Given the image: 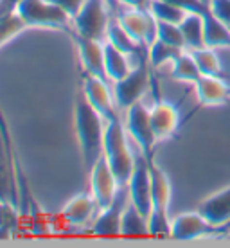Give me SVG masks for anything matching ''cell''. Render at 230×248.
Returning <instances> with one entry per match:
<instances>
[{
  "label": "cell",
  "mask_w": 230,
  "mask_h": 248,
  "mask_svg": "<svg viewBox=\"0 0 230 248\" xmlns=\"http://www.w3.org/2000/svg\"><path fill=\"white\" fill-rule=\"evenodd\" d=\"M74 126L76 137L79 142L81 158L85 171H90L92 166L103 156V144H105V126L106 121L101 113L90 105L83 88H77L74 99Z\"/></svg>",
  "instance_id": "obj_1"
},
{
  "label": "cell",
  "mask_w": 230,
  "mask_h": 248,
  "mask_svg": "<svg viewBox=\"0 0 230 248\" xmlns=\"http://www.w3.org/2000/svg\"><path fill=\"white\" fill-rule=\"evenodd\" d=\"M103 155L110 164L119 186H128L133 168H135V149L131 148L124 119L106 121Z\"/></svg>",
  "instance_id": "obj_2"
},
{
  "label": "cell",
  "mask_w": 230,
  "mask_h": 248,
  "mask_svg": "<svg viewBox=\"0 0 230 248\" xmlns=\"http://www.w3.org/2000/svg\"><path fill=\"white\" fill-rule=\"evenodd\" d=\"M27 29H56L67 34L74 31V24L61 7L50 0H20L16 6Z\"/></svg>",
  "instance_id": "obj_3"
},
{
  "label": "cell",
  "mask_w": 230,
  "mask_h": 248,
  "mask_svg": "<svg viewBox=\"0 0 230 248\" xmlns=\"http://www.w3.org/2000/svg\"><path fill=\"white\" fill-rule=\"evenodd\" d=\"M151 67L148 62V54H144L133 63V68L123 78V79L112 83L115 103L121 112H126L130 106L142 101L144 93L151 87Z\"/></svg>",
  "instance_id": "obj_4"
},
{
  "label": "cell",
  "mask_w": 230,
  "mask_h": 248,
  "mask_svg": "<svg viewBox=\"0 0 230 248\" xmlns=\"http://www.w3.org/2000/svg\"><path fill=\"white\" fill-rule=\"evenodd\" d=\"M112 18V11L106 0H85L83 7L72 20L74 32L79 36L106 42V32Z\"/></svg>",
  "instance_id": "obj_5"
},
{
  "label": "cell",
  "mask_w": 230,
  "mask_h": 248,
  "mask_svg": "<svg viewBox=\"0 0 230 248\" xmlns=\"http://www.w3.org/2000/svg\"><path fill=\"white\" fill-rule=\"evenodd\" d=\"M124 126L131 142L142 151L148 160H151L155 146L158 142H156L155 131L151 126L150 106L144 105V101H138L133 106H130L124 112Z\"/></svg>",
  "instance_id": "obj_6"
},
{
  "label": "cell",
  "mask_w": 230,
  "mask_h": 248,
  "mask_svg": "<svg viewBox=\"0 0 230 248\" xmlns=\"http://www.w3.org/2000/svg\"><path fill=\"white\" fill-rule=\"evenodd\" d=\"M137 148V146H135ZM128 191H130V202L142 216L150 217L153 209V200H151V174H150V160L146 158L142 151L137 148L135 151V168L131 173V178L128 182Z\"/></svg>",
  "instance_id": "obj_7"
},
{
  "label": "cell",
  "mask_w": 230,
  "mask_h": 248,
  "mask_svg": "<svg viewBox=\"0 0 230 248\" xmlns=\"http://www.w3.org/2000/svg\"><path fill=\"white\" fill-rule=\"evenodd\" d=\"M81 88L87 95V99L90 101V105L101 113V117L105 121L123 119L121 113H119L121 110L117 108V103H115L112 83L85 72L83 78H81Z\"/></svg>",
  "instance_id": "obj_8"
},
{
  "label": "cell",
  "mask_w": 230,
  "mask_h": 248,
  "mask_svg": "<svg viewBox=\"0 0 230 248\" xmlns=\"http://www.w3.org/2000/svg\"><path fill=\"white\" fill-rule=\"evenodd\" d=\"M130 203L128 186H121L117 196L106 209H99L92 221V234L97 237H117L121 236V221L126 205Z\"/></svg>",
  "instance_id": "obj_9"
},
{
  "label": "cell",
  "mask_w": 230,
  "mask_h": 248,
  "mask_svg": "<svg viewBox=\"0 0 230 248\" xmlns=\"http://www.w3.org/2000/svg\"><path fill=\"white\" fill-rule=\"evenodd\" d=\"M88 176H90V192L97 202V207L106 209L115 200L121 186H119L110 164L106 162L105 155L93 164L92 169L88 171Z\"/></svg>",
  "instance_id": "obj_10"
},
{
  "label": "cell",
  "mask_w": 230,
  "mask_h": 248,
  "mask_svg": "<svg viewBox=\"0 0 230 248\" xmlns=\"http://www.w3.org/2000/svg\"><path fill=\"white\" fill-rule=\"evenodd\" d=\"M216 229L212 227L207 217L199 211L182 212L178 216L171 217V236L178 241H194L214 234Z\"/></svg>",
  "instance_id": "obj_11"
},
{
  "label": "cell",
  "mask_w": 230,
  "mask_h": 248,
  "mask_svg": "<svg viewBox=\"0 0 230 248\" xmlns=\"http://www.w3.org/2000/svg\"><path fill=\"white\" fill-rule=\"evenodd\" d=\"M151 126L155 131L156 142H164L178 131L180 126V110L178 106L168 99H155V103L150 106Z\"/></svg>",
  "instance_id": "obj_12"
},
{
  "label": "cell",
  "mask_w": 230,
  "mask_h": 248,
  "mask_svg": "<svg viewBox=\"0 0 230 248\" xmlns=\"http://www.w3.org/2000/svg\"><path fill=\"white\" fill-rule=\"evenodd\" d=\"M70 36H72L76 47H77L79 62H81V65H83V68H85V72L110 83L108 76H106V70H105V42L79 36V34L74 31L70 32Z\"/></svg>",
  "instance_id": "obj_13"
},
{
  "label": "cell",
  "mask_w": 230,
  "mask_h": 248,
  "mask_svg": "<svg viewBox=\"0 0 230 248\" xmlns=\"http://www.w3.org/2000/svg\"><path fill=\"white\" fill-rule=\"evenodd\" d=\"M95 211H99V207L92 192H79L65 202L60 216L70 227H83L88 221H93Z\"/></svg>",
  "instance_id": "obj_14"
},
{
  "label": "cell",
  "mask_w": 230,
  "mask_h": 248,
  "mask_svg": "<svg viewBox=\"0 0 230 248\" xmlns=\"http://www.w3.org/2000/svg\"><path fill=\"white\" fill-rule=\"evenodd\" d=\"M193 87L196 99L203 106L225 105L230 97V85L223 76H199Z\"/></svg>",
  "instance_id": "obj_15"
},
{
  "label": "cell",
  "mask_w": 230,
  "mask_h": 248,
  "mask_svg": "<svg viewBox=\"0 0 230 248\" xmlns=\"http://www.w3.org/2000/svg\"><path fill=\"white\" fill-rule=\"evenodd\" d=\"M198 211L216 230L230 227V186L203 200L198 205Z\"/></svg>",
  "instance_id": "obj_16"
},
{
  "label": "cell",
  "mask_w": 230,
  "mask_h": 248,
  "mask_svg": "<svg viewBox=\"0 0 230 248\" xmlns=\"http://www.w3.org/2000/svg\"><path fill=\"white\" fill-rule=\"evenodd\" d=\"M150 174H151V200H153V209L151 211L169 212L171 196H173V187H171V180H169L168 173L151 158Z\"/></svg>",
  "instance_id": "obj_17"
},
{
  "label": "cell",
  "mask_w": 230,
  "mask_h": 248,
  "mask_svg": "<svg viewBox=\"0 0 230 248\" xmlns=\"http://www.w3.org/2000/svg\"><path fill=\"white\" fill-rule=\"evenodd\" d=\"M203 40L205 47L230 50V27L216 18L209 9L203 13Z\"/></svg>",
  "instance_id": "obj_18"
},
{
  "label": "cell",
  "mask_w": 230,
  "mask_h": 248,
  "mask_svg": "<svg viewBox=\"0 0 230 248\" xmlns=\"http://www.w3.org/2000/svg\"><path fill=\"white\" fill-rule=\"evenodd\" d=\"M133 58L123 52L110 42H105V70L110 83L123 79L131 68H133Z\"/></svg>",
  "instance_id": "obj_19"
},
{
  "label": "cell",
  "mask_w": 230,
  "mask_h": 248,
  "mask_svg": "<svg viewBox=\"0 0 230 248\" xmlns=\"http://www.w3.org/2000/svg\"><path fill=\"white\" fill-rule=\"evenodd\" d=\"M169 74L174 81H180L185 85H194L199 79V68L194 62L191 50H182L180 54L176 56L171 67H169Z\"/></svg>",
  "instance_id": "obj_20"
},
{
  "label": "cell",
  "mask_w": 230,
  "mask_h": 248,
  "mask_svg": "<svg viewBox=\"0 0 230 248\" xmlns=\"http://www.w3.org/2000/svg\"><path fill=\"white\" fill-rule=\"evenodd\" d=\"M185 50H194L205 47L203 40V13H187V16L180 24Z\"/></svg>",
  "instance_id": "obj_21"
},
{
  "label": "cell",
  "mask_w": 230,
  "mask_h": 248,
  "mask_svg": "<svg viewBox=\"0 0 230 248\" xmlns=\"http://www.w3.org/2000/svg\"><path fill=\"white\" fill-rule=\"evenodd\" d=\"M121 236L124 237H146L150 236V227H148V217L142 216L137 211V207L131 203L126 205L123 221H121Z\"/></svg>",
  "instance_id": "obj_22"
},
{
  "label": "cell",
  "mask_w": 230,
  "mask_h": 248,
  "mask_svg": "<svg viewBox=\"0 0 230 248\" xmlns=\"http://www.w3.org/2000/svg\"><path fill=\"white\" fill-rule=\"evenodd\" d=\"M194 62L199 68L201 76H223V60L218 49L212 47H199L191 50Z\"/></svg>",
  "instance_id": "obj_23"
},
{
  "label": "cell",
  "mask_w": 230,
  "mask_h": 248,
  "mask_svg": "<svg viewBox=\"0 0 230 248\" xmlns=\"http://www.w3.org/2000/svg\"><path fill=\"white\" fill-rule=\"evenodd\" d=\"M182 52V49H176L173 45L164 44L156 38L155 42L148 47V62H150L151 72H156L164 67H171V63L176 60V56Z\"/></svg>",
  "instance_id": "obj_24"
},
{
  "label": "cell",
  "mask_w": 230,
  "mask_h": 248,
  "mask_svg": "<svg viewBox=\"0 0 230 248\" xmlns=\"http://www.w3.org/2000/svg\"><path fill=\"white\" fill-rule=\"evenodd\" d=\"M106 42H110L112 45H115L117 49H121L123 52L126 54H138V52H144V50H148L144 45L137 44L133 38L128 34V32L119 25V22L115 18H112L110 25H108V32H106Z\"/></svg>",
  "instance_id": "obj_25"
},
{
  "label": "cell",
  "mask_w": 230,
  "mask_h": 248,
  "mask_svg": "<svg viewBox=\"0 0 230 248\" xmlns=\"http://www.w3.org/2000/svg\"><path fill=\"white\" fill-rule=\"evenodd\" d=\"M148 9H150V13L158 22H169V24L180 25L182 20L187 16V11L173 6V4H169L166 0H150Z\"/></svg>",
  "instance_id": "obj_26"
},
{
  "label": "cell",
  "mask_w": 230,
  "mask_h": 248,
  "mask_svg": "<svg viewBox=\"0 0 230 248\" xmlns=\"http://www.w3.org/2000/svg\"><path fill=\"white\" fill-rule=\"evenodd\" d=\"M25 29H27V25H25V22L22 20V16L16 11L2 16L0 18V47L9 44L13 38H16Z\"/></svg>",
  "instance_id": "obj_27"
},
{
  "label": "cell",
  "mask_w": 230,
  "mask_h": 248,
  "mask_svg": "<svg viewBox=\"0 0 230 248\" xmlns=\"http://www.w3.org/2000/svg\"><path fill=\"white\" fill-rule=\"evenodd\" d=\"M158 22V20H156ZM158 40L164 44L173 45L176 49L185 50V42H184V34L178 24H169V22H158Z\"/></svg>",
  "instance_id": "obj_28"
},
{
  "label": "cell",
  "mask_w": 230,
  "mask_h": 248,
  "mask_svg": "<svg viewBox=\"0 0 230 248\" xmlns=\"http://www.w3.org/2000/svg\"><path fill=\"white\" fill-rule=\"evenodd\" d=\"M209 11L230 27V0H209Z\"/></svg>",
  "instance_id": "obj_29"
},
{
  "label": "cell",
  "mask_w": 230,
  "mask_h": 248,
  "mask_svg": "<svg viewBox=\"0 0 230 248\" xmlns=\"http://www.w3.org/2000/svg\"><path fill=\"white\" fill-rule=\"evenodd\" d=\"M166 2L180 7L187 13H205L209 9L203 0H166Z\"/></svg>",
  "instance_id": "obj_30"
},
{
  "label": "cell",
  "mask_w": 230,
  "mask_h": 248,
  "mask_svg": "<svg viewBox=\"0 0 230 248\" xmlns=\"http://www.w3.org/2000/svg\"><path fill=\"white\" fill-rule=\"evenodd\" d=\"M50 2H54L58 7H61L72 20H74V16L79 13V9L85 4V0H50Z\"/></svg>",
  "instance_id": "obj_31"
},
{
  "label": "cell",
  "mask_w": 230,
  "mask_h": 248,
  "mask_svg": "<svg viewBox=\"0 0 230 248\" xmlns=\"http://www.w3.org/2000/svg\"><path fill=\"white\" fill-rule=\"evenodd\" d=\"M123 7H138V9H148L150 0H119Z\"/></svg>",
  "instance_id": "obj_32"
},
{
  "label": "cell",
  "mask_w": 230,
  "mask_h": 248,
  "mask_svg": "<svg viewBox=\"0 0 230 248\" xmlns=\"http://www.w3.org/2000/svg\"><path fill=\"white\" fill-rule=\"evenodd\" d=\"M203 2H205V4H207V7H209V0H203Z\"/></svg>",
  "instance_id": "obj_33"
}]
</instances>
